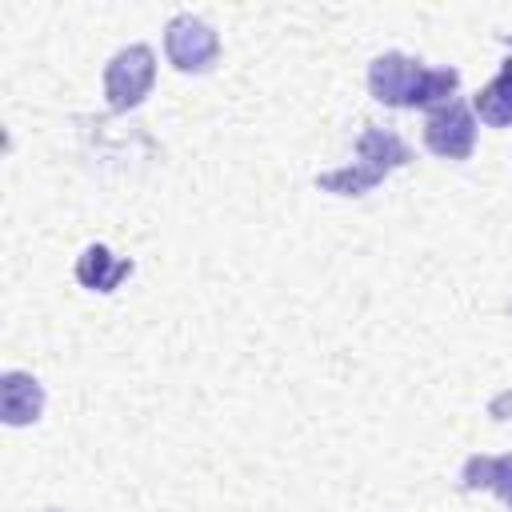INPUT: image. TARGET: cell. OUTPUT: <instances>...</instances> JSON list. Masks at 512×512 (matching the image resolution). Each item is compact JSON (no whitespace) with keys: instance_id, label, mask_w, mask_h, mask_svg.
Listing matches in <instances>:
<instances>
[{"instance_id":"cell-1","label":"cell","mask_w":512,"mask_h":512,"mask_svg":"<svg viewBox=\"0 0 512 512\" xmlns=\"http://www.w3.org/2000/svg\"><path fill=\"white\" fill-rule=\"evenodd\" d=\"M460 84L456 68H424L404 52H384L368 64V88L388 108H424L448 104Z\"/></svg>"},{"instance_id":"cell-2","label":"cell","mask_w":512,"mask_h":512,"mask_svg":"<svg viewBox=\"0 0 512 512\" xmlns=\"http://www.w3.org/2000/svg\"><path fill=\"white\" fill-rule=\"evenodd\" d=\"M404 164H408V144L396 132L368 124L360 132V140H356V160L348 168H336V172L316 176V184L324 192H336V196H360V192L376 188L388 172H396Z\"/></svg>"},{"instance_id":"cell-3","label":"cell","mask_w":512,"mask_h":512,"mask_svg":"<svg viewBox=\"0 0 512 512\" xmlns=\"http://www.w3.org/2000/svg\"><path fill=\"white\" fill-rule=\"evenodd\" d=\"M152 80H156V56L148 44H132V48H120L108 68H104V96H108V108L116 112H128L136 108L148 92H152Z\"/></svg>"},{"instance_id":"cell-4","label":"cell","mask_w":512,"mask_h":512,"mask_svg":"<svg viewBox=\"0 0 512 512\" xmlns=\"http://www.w3.org/2000/svg\"><path fill=\"white\" fill-rule=\"evenodd\" d=\"M164 52L180 72H208L220 56V36L192 12H180L164 28Z\"/></svg>"},{"instance_id":"cell-5","label":"cell","mask_w":512,"mask_h":512,"mask_svg":"<svg viewBox=\"0 0 512 512\" xmlns=\"http://www.w3.org/2000/svg\"><path fill=\"white\" fill-rule=\"evenodd\" d=\"M424 144L444 160H468L476 148V116L468 104L448 100L424 120Z\"/></svg>"},{"instance_id":"cell-6","label":"cell","mask_w":512,"mask_h":512,"mask_svg":"<svg viewBox=\"0 0 512 512\" xmlns=\"http://www.w3.org/2000/svg\"><path fill=\"white\" fill-rule=\"evenodd\" d=\"M0 412H4V424H12V428L40 420V412H44L40 380L28 372H4L0 376Z\"/></svg>"},{"instance_id":"cell-7","label":"cell","mask_w":512,"mask_h":512,"mask_svg":"<svg viewBox=\"0 0 512 512\" xmlns=\"http://www.w3.org/2000/svg\"><path fill=\"white\" fill-rule=\"evenodd\" d=\"M128 272H132V260L112 256L104 244L84 248L80 260H76V280H80L84 288H92V292H112Z\"/></svg>"},{"instance_id":"cell-8","label":"cell","mask_w":512,"mask_h":512,"mask_svg":"<svg viewBox=\"0 0 512 512\" xmlns=\"http://www.w3.org/2000/svg\"><path fill=\"white\" fill-rule=\"evenodd\" d=\"M472 108H476V116H480L484 124H492V128H508V124H512V56H508L504 68L476 92Z\"/></svg>"},{"instance_id":"cell-9","label":"cell","mask_w":512,"mask_h":512,"mask_svg":"<svg viewBox=\"0 0 512 512\" xmlns=\"http://www.w3.org/2000/svg\"><path fill=\"white\" fill-rule=\"evenodd\" d=\"M464 488H492L512 508V452H504V456H472L464 464Z\"/></svg>"}]
</instances>
